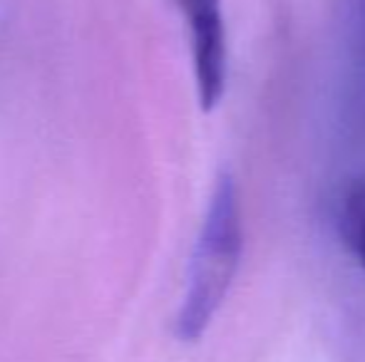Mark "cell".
<instances>
[{
    "label": "cell",
    "instance_id": "6da1fadb",
    "mask_svg": "<svg viewBox=\"0 0 365 362\" xmlns=\"http://www.w3.org/2000/svg\"><path fill=\"white\" fill-rule=\"evenodd\" d=\"M241 258V216L234 179L219 174L194 246L187 293L177 315V335L184 343L199 340L219 313Z\"/></svg>",
    "mask_w": 365,
    "mask_h": 362
},
{
    "label": "cell",
    "instance_id": "3957f363",
    "mask_svg": "<svg viewBox=\"0 0 365 362\" xmlns=\"http://www.w3.org/2000/svg\"><path fill=\"white\" fill-rule=\"evenodd\" d=\"M341 233L358 263L365 268V179L346 188L341 201Z\"/></svg>",
    "mask_w": 365,
    "mask_h": 362
},
{
    "label": "cell",
    "instance_id": "7a4b0ae2",
    "mask_svg": "<svg viewBox=\"0 0 365 362\" xmlns=\"http://www.w3.org/2000/svg\"><path fill=\"white\" fill-rule=\"evenodd\" d=\"M189 25L202 110H214L226 87V30L221 0H177Z\"/></svg>",
    "mask_w": 365,
    "mask_h": 362
}]
</instances>
